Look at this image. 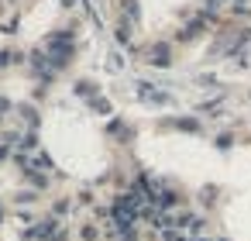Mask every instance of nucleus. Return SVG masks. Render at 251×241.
<instances>
[{
  "mask_svg": "<svg viewBox=\"0 0 251 241\" xmlns=\"http://www.w3.org/2000/svg\"><path fill=\"white\" fill-rule=\"evenodd\" d=\"M165 55H169V49H165V45H158V49H155V62H158V66H165V62H169Z\"/></svg>",
  "mask_w": 251,
  "mask_h": 241,
  "instance_id": "1",
  "label": "nucleus"
}]
</instances>
